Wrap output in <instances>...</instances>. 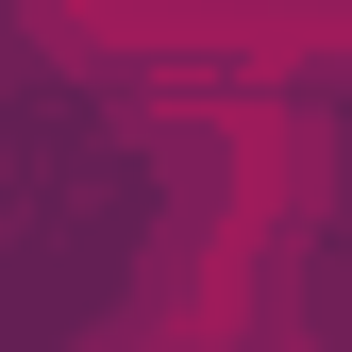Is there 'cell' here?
Instances as JSON below:
<instances>
[{"instance_id":"1","label":"cell","mask_w":352,"mask_h":352,"mask_svg":"<svg viewBox=\"0 0 352 352\" xmlns=\"http://www.w3.org/2000/svg\"><path fill=\"white\" fill-rule=\"evenodd\" d=\"M101 352H168V336H101Z\"/></svg>"}]
</instances>
